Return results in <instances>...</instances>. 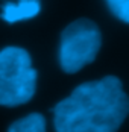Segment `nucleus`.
<instances>
[{
	"instance_id": "4",
	"label": "nucleus",
	"mask_w": 129,
	"mask_h": 132,
	"mask_svg": "<svg viewBox=\"0 0 129 132\" xmlns=\"http://www.w3.org/2000/svg\"><path fill=\"white\" fill-rule=\"evenodd\" d=\"M41 11L39 0H18V2H9L3 6L2 18L8 23H17L37 17Z\"/></svg>"
},
{
	"instance_id": "5",
	"label": "nucleus",
	"mask_w": 129,
	"mask_h": 132,
	"mask_svg": "<svg viewBox=\"0 0 129 132\" xmlns=\"http://www.w3.org/2000/svg\"><path fill=\"white\" fill-rule=\"evenodd\" d=\"M8 132H46V120L41 114L34 112L14 121Z\"/></svg>"
},
{
	"instance_id": "1",
	"label": "nucleus",
	"mask_w": 129,
	"mask_h": 132,
	"mask_svg": "<svg viewBox=\"0 0 129 132\" xmlns=\"http://www.w3.org/2000/svg\"><path fill=\"white\" fill-rule=\"evenodd\" d=\"M56 132H117L129 112L122 80L105 76L76 87L52 109Z\"/></svg>"
},
{
	"instance_id": "3",
	"label": "nucleus",
	"mask_w": 129,
	"mask_h": 132,
	"mask_svg": "<svg viewBox=\"0 0 129 132\" xmlns=\"http://www.w3.org/2000/svg\"><path fill=\"white\" fill-rule=\"evenodd\" d=\"M102 46V35L97 24L88 18L70 23L61 34L59 64L65 73H77L91 64Z\"/></svg>"
},
{
	"instance_id": "6",
	"label": "nucleus",
	"mask_w": 129,
	"mask_h": 132,
	"mask_svg": "<svg viewBox=\"0 0 129 132\" xmlns=\"http://www.w3.org/2000/svg\"><path fill=\"white\" fill-rule=\"evenodd\" d=\"M111 12L123 23L129 21V0H106Z\"/></svg>"
},
{
	"instance_id": "2",
	"label": "nucleus",
	"mask_w": 129,
	"mask_h": 132,
	"mask_svg": "<svg viewBox=\"0 0 129 132\" xmlns=\"http://www.w3.org/2000/svg\"><path fill=\"white\" fill-rule=\"evenodd\" d=\"M37 90V70L26 49L9 46L0 50V106L27 103Z\"/></svg>"
}]
</instances>
